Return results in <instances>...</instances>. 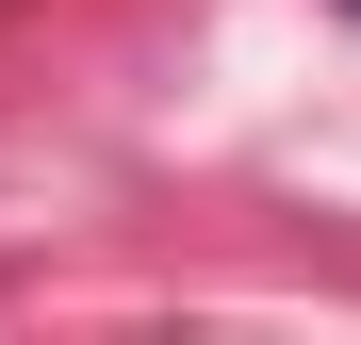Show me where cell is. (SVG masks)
<instances>
[{
  "label": "cell",
  "instance_id": "cell-1",
  "mask_svg": "<svg viewBox=\"0 0 361 345\" xmlns=\"http://www.w3.org/2000/svg\"><path fill=\"white\" fill-rule=\"evenodd\" d=\"M345 17H361V0H345Z\"/></svg>",
  "mask_w": 361,
  "mask_h": 345
}]
</instances>
